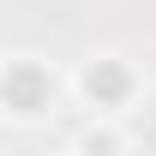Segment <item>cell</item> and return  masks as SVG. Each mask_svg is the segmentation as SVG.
<instances>
[{
    "mask_svg": "<svg viewBox=\"0 0 156 156\" xmlns=\"http://www.w3.org/2000/svg\"><path fill=\"white\" fill-rule=\"evenodd\" d=\"M126 90H132V72H126V66H114V60H96V66L84 72V96L96 102V108L126 102Z\"/></svg>",
    "mask_w": 156,
    "mask_h": 156,
    "instance_id": "cell-2",
    "label": "cell"
},
{
    "mask_svg": "<svg viewBox=\"0 0 156 156\" xmlns=\"http://www.w3.org/2000/svg\"><path fill=\"white\" fill-rule=\"evenodd\" d=\"M0 96L12 102V114H42L48 96H54V84H48L42 66H12V72L0 78Z\"/></svg>",
    "mask_w": 156,
    "mask_h": 156,
    "instance_id": "cell-1",
    "label": "cell"
}]
</instances>
